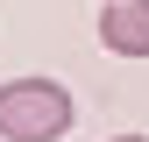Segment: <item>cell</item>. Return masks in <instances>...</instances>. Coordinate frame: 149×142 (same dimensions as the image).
<instances>
[{
	"label": "cell",
	"mask_w": 149,
	"mask_h": 142,
	"mask_svg": "<svg viewBox=\"0 0 149 142\" xmlns=\"http://www.w3.org/2000/svg\"><path fill=\"white\" fill-rule=\"evenodd\" d=\"M78 121V100L57 78H14L0 85V142H64Z\"/></svg>",
	"instance_id": "1"
},
{
	"label": "cell",
	"mask_w": 149,
	"mask_h": 142,
	"mask_svg": "<svg viewBox=\"0 0 149 142\" xmlns=\"http://www.w3.org/2000/svg\"><path fill=\"white\" fill-rule=\"evenodd\" d=\"M100 43L114 57H149V0H107L100 7Z\"/></svg>",
	"instance_id": "2"
},
{
	"label": "cell",
	"mask_w": 149,
	"mask_h": 142,
	"mask_svg": "<svg viewBox=\"0 0 149 142\" xmlns=\"http://www.w3.org/2000/svg\"><path fill=\"white\" fill-rule=\"evenodd\" d=\"M114 142H149V135H114Z\"/></svg>",
	"instance_id": "3"
}]
</instances>
